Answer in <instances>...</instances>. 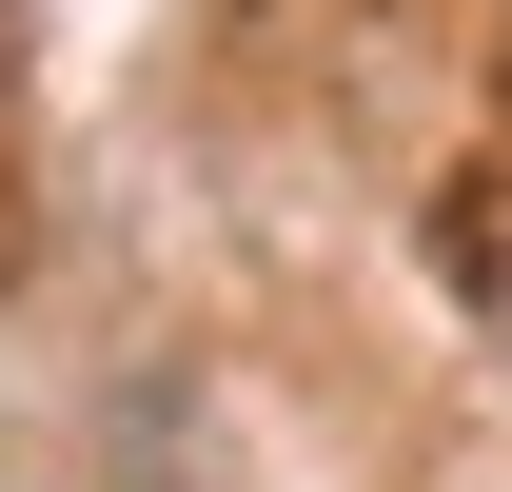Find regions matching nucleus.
I'll list each match as a JSON object with an SVG mask.
<instances>
[{
  "label": "nucleus",
  "instance_id": "1",
  "mask_svg": "<svg viewBox=\"0 0 512 492\" xmlns=\"http://www.w3.org/2000/svg\"><path fill=\"white\" fill-rule=\"evenodd\" d=\"M0 60H20V0H0Z\"/></svg>",
  "mask_w": 512,
  "mask_h": 492
}]
</instances>
